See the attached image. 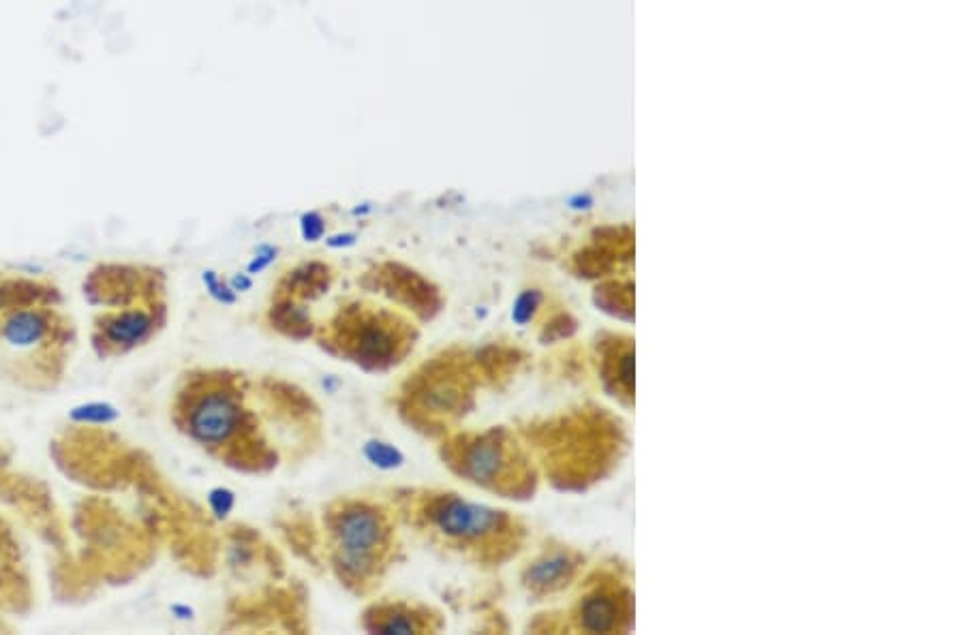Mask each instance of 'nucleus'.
Listing matches in <instances>:
<instances>
[{"instance_id":"dca6fc26","label":"nucleus","mask_w":963,"mask_h":635,"mask_svg":"<svg viewBox=\"0 0 963 635\" xmlns=\"http://www.w3.org/2000/svg\"><path fill=\"white\" fill-rule=\"evenodd\" d=\"M538 304H540V293H538V291H525V293L518 297L516 306H514V313H511L514 321H518V323H527V321L533 317Z\"/></svg>"},{"instance_id":"f03ea898","label":"nucleus","mask_w":963,"mask_h":635,"mask_svg":"<svg viewBox=\"0 0 963 635\" xmlns=\"http://www.w3.org/2000/svg\"><path fill=\"white\" fill-rule=\"evenodd\" d=\"M73 343L75 328L60 304L26 306L0 323V355L9 375L39 390L62 379Z\"/></svg>"},{"instance_id":"a211bd4d","label":"nucleus","mask_w":963,"mask_h":635,"mask_svg":"<svg viewBox=\"0 0 963 635\" xmlns=\"http://www.w3.org/2000/svg\"><path fill=\"white\" fill-rule=\"evenodd\" d=\"M204 283H206V288L210 289V293L219 302H224V304H231L233 302V289L227 288L226 283L215 272H204Z\"/></svg>"},{"instance_id":"f3484780","label":"nucleus","mask_w":963,"mask_h":635,"mask_svg":"<svg viewBox=\"0 0 963 635\" xmlns=\"http://www.w3.org/2000/svg\"><path fill=\"white\" fill-rule=\"evenodd\" d=\"M210 508L215 510V514L219 518H226L227 514L233 510V492H229L226 488H217L210 492Z\"/></svg>"},{"instance_id":"39448f33","label":"nucleus","mask_w":963,"mask_h":635,"mask_svg":"<svg viewBox=\"0 0 963 635\" xmlns=\"http://www.w3.org/2000/svg\"><path fill=\"white\" fill-rule=\"evenodd\" d=\"M422 518L448 546L482 552H502L514 539V522L504 512L469 503L456 494L429 499Z\"/></svg>"},{"instance_id":"1a4fd4ad","label":"nucleus","mask_w":963,"mask_h":635,"mask_svg":"<svg viewBox=\"0 0 963 635\" xmlns=\"http://www.w3.org/2000/svg\"><path fill=\"white\" fill-rule=\"evenodd\" d=\"M629 599L617 588H595L580 599L576 608V623L589 634L619 632L629 616Z\"/></svg>"},{"instance_id":"6e6552de","label":"nucleus","mask_w":963,"mask_h":635,"mask_svg":"<svg viewBox=\"0 0 963 635\" xmlns=\"http://www.w3.org/2000/svg\"><path fill=\"white\" fill-rule=\"evenodd\" d=\"M33 603V584L22 548L11 526L0 518V610L26 612Z\"/></svg>"},{"instance_id":"f257e3e1","label":"nucleus","mask_w":963,"mask_h":635,"mask_svg":"<svg viewBox=\"0 0 963 635\" xmlns=\"http://www.w3.org/2000/svg\"><path fill=\"white\" fill-rule=\"evenodd\" d=\"M171 417L178 430L210 456L233 468L257 471L268 450L257 437V422L246 404L240 377L224 370H200L184 377Z\"/></svg>"},{"instance_id":"2eb2a0df","label":"nucleus","mask_w":963,"mask_h":635,"mask_svg":"<svg viewBox=\"0 0 963 635\" xmlns=\"http://www.w3.org/2000/svg\"><path fill=\"white\" fill-rule=\"evenodd\" d=\"M364 456L380 468H395L402 462V454L398 452L397 448H393L390 443H384V441H369L364 445Z\"/></svg>"},{"instance_id":"4468645a","label":"nucleus","mask_w":963,"mask_h":635,"mask_svg":"<svg viewBox=\"0 0 963 635\" xmlns=\"http://www.w3.org/2000/svg\"><path fill=\"white\" fill-rule=\"evenodd\" d=\"M118 415V408L108 403L80 404L69 411V417L77 424H110Z\"/></svg>"},{"instance_id":"9b49d317","label":"nucleus","mask_w":963,"mask_h":635,"mask_svg":"<svg viewBox=\"0 0 963 635\" xmlns=\"http://www.w3.org/2000/svg\"><path fill=\"white\" fill-rule=\"evenodd\" d=\"M576 567L578 559L569 550H551L527 567L525 582L533 593H555L569 584Z\"/></svg>"},{"instance_id":"9d476101","label":"nucleus","mask_w":963,"mask_h":635,"mask_svg":"<svg viewBox=\"0 0 963 635\" xmlns=\"http://www.w3.org/2000/svg\"><path fill=\"white\" fill-rule=\"evenodd\" d=\"M60 289L48 279H28L0 272V323L20 308L35 304H60Z\"/></svg>"},{"instance_id":"7ed1b4c3","label":"nucleus","mask_w":963,"mask_h":635,"mask_svg":"<svg viewBox=\"0 0 963 635\" xmlns=\"http://www.w3.org/2000/svg\"><path fill=\"white\" fill-rule=\"evenodd\" d=\"M333 567L340 582L364 590L388 567L395 548L390 516L369 501H340L326 514Z\"/></svg>"},{"instance_id":"20e7f679","label":"nucleus","mask_w":963,"mask_h":635,"mask_svg":"<svg viewBox=\"0 0 963 635\" xmlns=\"http://www.w3.org/2000/svg\"><path fill=\"white\" fill-rule=\"evenodd\" d=\"M330 345L366 370L397 366L413 345L409 323L375 306H349L330 326Z\"/></svg>"},{"instance_id":"0eeeda50","label":"nucleus","mask_w":963,"mask_h":635,"mask_svg":"<svg viewBox=\"0 0 963 635\" xmlns=\"http://www.w3.org/2000/svg\"><path fill=\"white\" fill-rule=\"evenodd\" d=\"M166 323L164 295L101 308L93 321V349L101 359L122 357L151 343Z\"/></svg>"},{"instance_id":"f8f14e48","label":"nucleus","mask_w":963,"mask_h":635,"mask_svg":"<svg viewBox=\"0 0 963 635\" xmlns=\"http://www.w3.org/2000/svg\"><path fill=\"white\" fill-rule=\"evenodd\" d=\"M366 630L380 634H424L431 632L429 612H420L405 603L377 606L366 614Z\"/></svg>"},{"instance_id":"423d86ee","label":"nucleus","mask_w":963,"mask_h":635,"mask_svg":"<svg viewBox=\"0 0 963 635\" xmlns=\"http://www.w3.org/2000/svg\"><path fill=\"white\" fill-rule=\"evenodd\" d=\"M454 468L469 481L516 494L527 481V466L504 430H489L478 437L462 439L454 448Z\"/></svg>"},{"instance_id":"ddd939ff","label":"nucleus","mask_w":963,"mask_h":635,"mask_svg":"<svg viewBox=\"0 0 963 635\" xmlns=\"http://www.w3.org/2000/svg\"><path fill=\"white\" fill-rule=\"evenodd\" d=\"M604 375H606V381L613 383L622 396L631 399V388H634V351H631V346H622V349L606 355Z\"/></svg>"}]
</instances>
